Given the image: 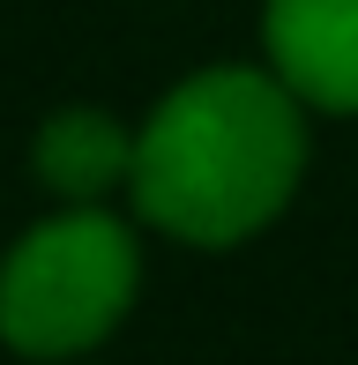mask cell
Segmentation results:
<instances>
[{"label": "cell", "instance_id": "6da1fadb", "mask_svg": "<svg viewBox=\"0 0 358 365\" xmlns=\"http://www.w3.org/2000/svg\"><path fill=\"white\" fill-rule=\"evenodd\" d=\"M299 172V97L262 68H202L142 120L127 194L165 239L239 246L291 202Z\"/></svg>", "mask_w": 358, "mask_h": 365}, {"label": "cell", "instance_id": "7a4b0ae2", "mask_svg": "<svg viewBox=\"0 0 358 365\" xmlns=\"http://www.w3.org/2000/svg\"><path fill=\"white\" fill-rule=\"evenodd\" d=\"M142 284L135 231L105 209L30 224L0 261V343L23 358H75L127 321Z\"/></svg>", "mask_w": 358, "mask_h": 365}, {"label": "cell", "instance_id": "3957f363", "mask_svg": "<svg viewBox=\"0 0 358 365\" xmlns=\"http://www.w3.org/2000/svg\"><path fill=\"white\" fill-rule=\"evenodd\" d=\"M262 45L269 75L299 105L358 112V0H269Z\"/></svg>", "mask_w": 358, "mask_h": 365}, {"label": "cell", "instance_id": "277c9868", "mask_svg": "<svg viewBox=\"0 0 358 365\" xmlns=\"http://www.w3.org/2000/svg\"><path fill=\"white\" fill-rule=\"evenodd\" d=\"M30 164L53 194H68L75 209H97L112 187L135 179V135H127L112 112H90V105H68L38 127L30 142Z\"/></svg>", "mask_w": 358, "mask_h": 365}]
</instances>
